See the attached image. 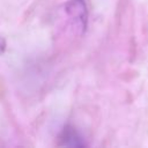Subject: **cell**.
<instances>
[{
	"mask_svg": "<svg viewBox=\"0 0 148 148\" xmlns=\"http://www.w3.org/2000/svg\"><path fill=\"white\" fill-rule=\"evenodd\" d=\"M66 10L72 17L79 20L82 24H86L87 8H86V3L83 0H71L66 5Z\"/></svg>",
	"mask_w": 148,
	"mask_h": 148,
	"instance_id": "6da1fadb",
	"label": "cell"
},
{
	"mask_svg": "<svg viewBox=\"0 0 148 148\" xmlns=\"http://www.w3.org/2000/svg\"><path fill=\"white\" fill-rule=\"evenodd\" d=\"M62 145L65 146H74V147H77V146H82L83 142L81 141V138L77 135V133L75 131H73V128L71 130H65L64 133H62Z\"/></svg>",
	"mask_w": 148,
	"mask_h": 148,
	"instance_id": "7a4b0ae2",
	"label": "cell"
}]
</instances>
